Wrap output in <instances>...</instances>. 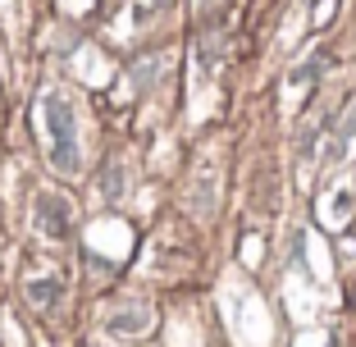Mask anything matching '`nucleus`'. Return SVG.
Returning a JSON list of instances; mask_svg holds the SVG:
<instances>
[{"label":"nucleus","instance_id":"f03ea898","mask_svg":"<svg viewBox=\"0 0 356 347\" xmlns=\"http://www.w3.org/2000/svg\"><path fill=\"white\" fill-rule=\"evenodd\" d=\"M32 220H37V229H42L46 238H64V233H69V206H64L60 192H42Z\"/></svg>","mask_w":356,"mask_h":347},{"label":"nucleus","instance_id":"7ed1b4c3","mask_svg":"<svg viewBox=\"0 0 356 347\" xmlns=\"http://www.w3.org/2000/svg\"><path fill=\"white\" fill-rule=\"evenodd\" d=\"M60 297H64V284L60 279H28V302L32 306H60Z\"/></svg>","mask_w":356,"mask_h":347},{"label":"nucleus","instance_id":"f257e3e1","mask_svg":"<svg viewBox=\"0 0 356 347\" xmlns=\"http://www.w3.org/2000/svg\"><path fill=\"white\" fill-rule=\"evenodd\" d=\"M42 128L51 133V165L60 174H74L78 169V115H74V101L64 92H46Z\"/></svg>","mask_w":356,"mask_h":347},{"label":"nucleus","instance_id":"20e7f679","mask_svg":"<svg viewBox=\"0 0 356 347\" xmlns=\"http://www.w3.org/2000/svg\"><path fill=\"white\" fill-rule=\"evenodd\" d=\"M124 188H128L124 160H110V165L101 169V197H105V201H119V197H124Z\"/></svg>","mask_w":356,"mask_h":347},{"label":"nucleus","instance_id":"39448f33","mask_svg":"<svg viewBox=\"0 0 356 347\" xmlns=\"http://www.w3.org/2000/svg\"><path fill=\"white\" fill-rule=\"evenodd\" d=\"M105 325H110V334H137V329H147V325H151V311H133V316H110Z\"/></svg>","mask_w":356,"mask_h":347}]
</instances>
